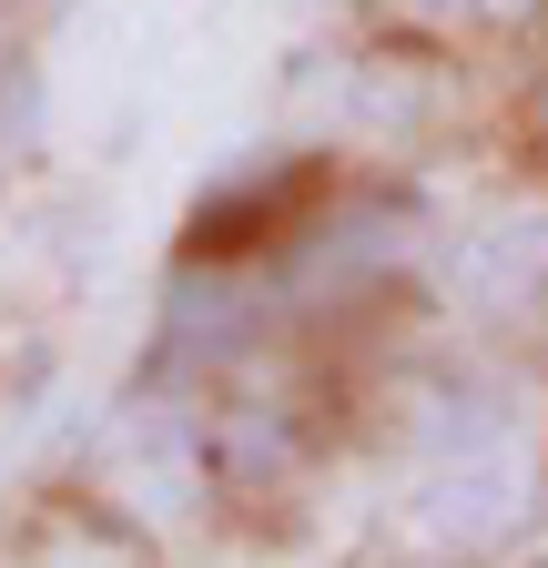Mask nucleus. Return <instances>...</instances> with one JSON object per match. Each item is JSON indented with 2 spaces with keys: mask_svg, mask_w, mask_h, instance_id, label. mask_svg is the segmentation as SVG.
Listing matches in <instances>:
<instances>
[{
  "mask_svg": "<svg viewBox=\"0 0 548 568\" xmlns=\"http://www.w3.org/2000/svg\"><path fill=\"white\" fill-rule=\"evenodd\" d=\"M488 11H518V0H488Z\"/></svg>",
  "mask_w": 548,
  "mask_h": 568,
  "instance_id": "obj_6",
  "label": "nucleus"
},
{
  "mask_svg": "<svg viewBox=\"0 0 548 568\" xmlns=\"http://www.w3.org/2000/svg\"><path fill=\"white\" fill-rule=\"evenodd\" d=\"M467 284L488 295V315H528L548 295V203L538 213H508V224L467 254Z\"/></svg>",
  "mask_w": 548,
  "mask_h": 568,
  "instance_id": "obj_2",
  "label": "nucleus"
},
{
  "mask_svg": "<svg viewBox=\"0 0 548 568\" xmlns=\"http://www.w3.org/2000/svg\"><path fill=\"white\" fill-rule=\"evenodd\" d=\"M386 11H417V21H457V11H477V0H386Z\"/></svg>",
  "mask_w": 548,
  "mask_h": 568,
  "instance_id": "obj_4",
  "label": "nucleus"
},
{
  "mask_svg": "<svg viewBox=\"0 0 548 568\" xmlns=\"http://www.w3.org/2000/svg\"><path fill=\"white\" fill-rule=\"evenodd\" d=\"M203 447H214V467H224V477H285V467H295V437H285L264 406L214 416V437H203Z\"/></svg>",
  "mask_w": 548,
  "mask_h": 568,
  "instance_id": "obj_3",
  "label": "nucleus"
},
{
  "mask_svg": "<svg viewBox=\"0 0 548 568\" xmlns=\"http://www.w3.org/2000/svg\"><path fill=\"white\" fill-rule=\"evenodd\" d=\"M51 11H82V0H51Z\"/></svg>",
  "mask_w": 548,
  "mask_h": 568,
  "instance_id": "obj_5",
  "label": "nucleus"
},
{
  "mask_svg": "<svg viewBox=\"0 0 548 568\" xmlns=\"http://www.w3.org/2000/svg\"><path fill=\"white\" fill-rule=\"evenodd\" d=\"M528 508H538V467H528L518 447H498V437L437 457V477H427V497H417V518H427L437 538H457V548H498V538H518Z\"/></svg>",
  "mask_w": 548,
  "mask_h": 568,
  "instance_id": "obj_1",
  "label": "nucleus"
}]
</instances>
